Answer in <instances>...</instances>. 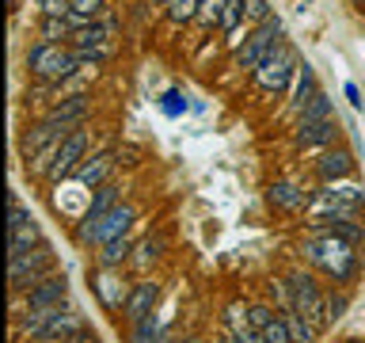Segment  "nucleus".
I'll return each instance as SVG.
<instances>
[{"instance_id": "nucleus-17", "label": "nucleus", "mask_w": 365, "mask_h": 343, "mask_svg": "<svg viewBox=\"0 0 365 343\" xmlns=\"http://www.w3.org/2000/svg\"><path fill=\"white\" fill-rule=\"evenodd\" d=\"M137 217H141V210H137L133 202H118L114 210L103 217L99 225V237H96V248L107 244V240H118V237H130V229L137 225Z\"/></svg>"}, {"instance_id": "nucleus-29", "label": "nucleus", "mask_w": 365, "mask_h": 343, "mask_svg": "<svg viewBox=\"0 0 365 343\" xmlns=\"http://www.w3.org/2000/svg\"><path fill=\"white\" fill-rule=\"evenodd\" d=\"M225 4H228V0H202V4H198V19H194V23H198L202 31H213V27H221Z\"/></svg>"}, {"instance_id": "nucleus-44", "label": "nucleus", "mask_w": 365, "mask_h": 343, "mask_svg": "<svg viewBox=\"0 0 365 343\" xmlns=\"http://www.w3.org/2000/svg\"><path fill=\"white\" fill-rule=\"evenodd\" d=\"M179 343H202L198 336H187V339H179Z\"/></svg>"}, {"instance_id": "nucleus-33", "label": "nucleus", "mask_w": 365, "mask_h": 343, "mask_svg": "<svg viewBox=\"0 0 365 343\" xmlns=\"http://www.w3.org/2000/svg\"><path fill=\"white\" fill-rule=\"evenodd\" d=\"M262 336H267V343H293V336H289V324H285V313L274 317L270 324L262 328Z\"/></svg>"}, {"instance_id": "nucleus-8", "label": "nucleus", "mask_w": 365, "mask_h": 343, "mask_svg": "<svg viewBox=\"0 0 365 343\" xmlns=\"http://www.w3.org/2000/svg\"><path fill=\"white\" fill-rule=\"evenodd\" d=\"M88 156H91V130H88V126H80L76 134H68L65 141L57 145V160H53V168L46 172V183L57 187L61 179H73L76 168L84 164Z\"/></svg>"}, {"instance_id": "nucleus-25", "label": "nucleus", "mask_w": 365, "mask_h": 343, "mask_svg": "<svg viewBox=\"0 0 365 343\" xmlns=\"http://www.w3.org/2000/svg\"><path fill=\"white\" fill-rule=\"evenodd\" d=\"M198 4L202 0H168L164 4V23L168 27H187L198 19Z\"/></svg>"}, {"instance_id": "nucleus-30", "label": "nucleus", "mask_w": 365, "mask_h": 343, "mask_svg": "<svg viewBox=\"0 0 365 343\" xmlns=\"http://www.w3.org/2000/svg\"><path fill=\"white\" fill-rule=\"evenodd\" d=\"M251 328V313H247V305L244 302H232L225 309V332H232V336H240V332H247Z\"/></svg>"}, {"instance_id": "nucleus-4", "label": "nucleus", "mask_w": 365, "mask_h": 343, "mask_svg": "<svg viewBox=\"0 0 365 343\" xmlns=\"http://www.w3.org/2000/svg\"><path fill=\"white\" fill-rule=\"evenodd\" d=\"M53 271H61L57 267L53 244H42V248L27 252V256L8 259V290H11V297H23L27 290H34V286H38L46 274H53Z\"/></svg>"}, {"instance_id": "nucleus-32", "label": "nucleus", "mask_w": 365, "mask_h": 343, "mask_svg": "<svg viewBox=\"0 0 365 343\" xmlns=\"http://www.w3.org/2000/svg\"><path fill=\"white\" fill-rule=\"evenodd\" d=\"M27 222H34L31 206H23L16 194H8V233H11V229H19V225H27Z\"/></svg>"}, {"instance_id": "nucleus-15", "label": "nucleus", "mask_w": 365, "mask_h": 343, "mask_svg": "<svg viewBox=\"0 0 365 343\" xmlns=\"http://www.w3.org/2000/svg\"><path fill=\"white\" fill-rule=\"evenodd\" d=\"M160 297H164V286H160L156 279H141V282H133L130 302H125V309H122V320H125V324H137V320L153 317L156 309H160Z\"/></svg>"}, {"instance_id": "nucleus-43", "label": "nucleus", "mask_w": 365, "mask_h": 343, "mask_svg": "<svg viewBox=\"0 0 365 343\" xmlns=\"http://www.w3.org/2000/svg\"><path fill=\"white\" fill-rule=\"evenodd\" d=\"M160 343H179L175 336H168V332H164V339H160Z\"/></svg>"}, {"instance_id": "nucleus-42", "label": "nucleus", "mask_w": 365, "mask_h": 343, "mask_svg": "<svg viewBox=\"0 0 365 343\" xmlns=\"http://www.w3.org/2000/svg\"><path fill=\"white\" fill-rule=\"evenodd\" d=\"M350 8L354 11H365V0H350Z\"/></svg>"}, {"instance_id": "nucleus-12", "label": "nucleus", "mask_w": 365, "mask_h": 343, "mask_svg": "<svg viewBox=\"0 0 365 343\" xmlns=\"http://www.w3.org/2000/svg\"><path fill=\"white\" fill-rule=\"evenodd\" d=\"M312 199H316V191L304 187V183H297V179H274L267 187V202L278 214H308Z\"/></svg>"}, {"instance_id": "nucleus-39", "label": "nucleus", "mask_w": 365, "mask_h": 343, "mask_svg": "<svg viewBox=\"0 0 365 343\" xmlns=\"http://www.w3.org/2000/svg\"><path fill=\"white\" fill-rule=\"evenodd\" d=\"M65 343H103V339H99V332H96V328H88V324H84L80 332H73V336H68Z\"/></svg>"}, {"instance_id": "nucleus-10", "label": "nucleus", "mask_w": 365, "mask_h": 343, "mask_svg": "<svg viewBox=\"0 0 365 343\" xmlns=\"http://www.w3.org/2000/svg\"><path fill=\"white\" fill-rule=\"evenodd\" d=\"M68 294H73L68 274H65V271H53V274H46V279L34 286V290L23 294V309H19V313H27V309H57V305H68ZM11 317H16V313H11Z\"/></svg>"}, {"instance_id": "nucleus-18", "label": "nucleus", "mask_w": 365, "mask_h": 343, "mask_svg": "<svg viewBox=\"0 0 365 343\" xmlns=\"http://www.w3.org/2000/svg\"><path fill=\"white\" fill-rule=\"evenodd\" d=\"M114 27H118V19L107 16L99 23H88V27H80L73 34V50H84V54H96V50H110V39H114Z\"/></svg>"}, {"instance_id": "nucleus-35", "label": "nucleus", "mask_w": 365, "mask_h": 343, "mask_svg": "<svg viewBox=\"0 0 365 343\" xmlns=\"http://www.w3.org/2000/svg\"><path fill=\"white\" fill-rule=\"evenodd\" d=\"M244 8H247V23H251V27H259V23H267L274 16L270 0H244Z\"/></svg>"}, {"instance_id": "nucleus-19", "label": "nucleus", "mask_w": 365, "mask_h": 343, "mask_svg": "<svg viewBox=\"0 0 365 343\" xmlns=\"http://www.w3.org/2000/svg\"><path fill=\"white\" fill-rule=\"evenodd\" d=\"M42 114H46V119H53V122H65V126H84V119L91 114V96H88V91L68 96L61 103H53V107H46Z\"/></svg>"}, {"instance_id": "nucleus-40", "label": "nucleus", "mask_w": 365, "mask_h": 343, "mask_svg": "<svg viewBox=\"0 0 365 343\" xmlns=\"http://www.w3.org/2000/svg\"><path fill=\"white\" fill-rule=\"evenodd\" d=\"M236 339H240V343H267V336H262L259 328H247V332H240Z\"/></svg>"}, {"instance_id": "nucleus-24", "label": "nucleus", "mask_w": 365, "mask_h": 343, "mask_svg": "<svg viewBox=\"0 0 365 343\" xmlns=\"http://www.w3.org/2000/svg\"><path fill=\"white\" fill-rule=\"evenodd\" d=\"M324 119H335V99H331L327 91H319V96L293 119V126H312V122H324Z\"/></svg>"}, {"instance_id": "nucleus-16", "label": "nucleus", "mask_w": 365, "mask_h": 343, "mask_svg": "<svg viewBox=\"0 0 365 343\" xmlns=\"http://www.w3.org/2000/svg\"><path fill=\"white\" fill-rule=\"evenodd\" d=\"M114 168H118V149H96V153L76 168L73 179L80 183V187H88V191H99L103 183H110Z\"/></svg>"}, {"instance_id": "nucleus-9", "label": "nucleus", "mask_w": 365, "mask_h": 343, "mask_svg": "<svg viewBox=\"0 0 365 343\" xmlns=\"http://www.w3.org/2000/svg\"><path fill=\"white\" fill-rule=\"evenodd\" d=\"M91 290H96L99 305L107 309L110 317H122L125 302H130L133 282L122 274V267H96V271H91Z\"/></svg>"}, {"instance_id": "nucleus-2", "label": "nucleus", "mask_w": 365, "mask_h": 343, "mask_svg": "<svg viewBox=\"0 0 365 343\" xmlns=\"http://www.w3.org/2000/svg\"><path fill=\"white\" fill-rule=\"evenodd\" d=\"M297 65H301V54H297V46L285 39L270 50V57L262 61L255 73H251V91L262 99H278L289 91L293 76H297Z\"/></svg>"}, {"instance_id": "nucleus-36", "label": "nucleus", "mask_w": 365, "mask_h": 343, "mask_svg": "<svg viewBox=\"0 0 365 343\" xmlns=\"http://www.w3.org/2000/svg\"><path fill=\"white\" fill-rule=\"evenodd\" d=\"M38 16L68 19V16H73V4H68V0H38Z\"/></svg>"}, {"instance_id": "nucleus-47", "label": "nucleus", "mask_w": 365, "mask_h": 343, "mask_svg": "<svg viewBox=\"0 0 365 343\" xmlns=\"http://www.w3.org/2000/svg\"><path fill=\"white\" fill-rule=\"evenodd\" d=\"M153 4H168V0H153Z\"/></svg>"}, {"instance_id": "nucleus-5", "label": "nucleus", "mask_w": 365, "mask_h": 343, "mask_svg": "<svg viewBox=\"0 0 365 343\" xmlns=\"http://www.w3.org/2000/svg\"><path fill=\"white\" fill-rule=\"evenodd\" d=\"M278 42H285V23H282V16H270L267 23H259V27L247 34V42L232 54V69H236V73H247V76H251V73H255V69L270 57V50H274Z\"/></svg>"}, {"instance_id": "nucleus-27", "label": "nucleus", "mask_w": 365, "mask_h": 343, "mask_svg": "<svg viewBox=\"0 0 365 343\" xmlns=\"http://www.w3.org/2000/svg\"><path fill=\"white\" fill-rule=\"evenodd\" d=\"M164 244H168V237L164 233H156V237H145L141 244H133L137 256L130 263H137V267H148V263H156L160 256H164Z\"/></svg>"}, {"instance_id": "nucleus-3", "label": "nucleus", "mask_w": 365, "mask_h": 343, "mask_svg": "<svg viewBox=\"0 0 365 343\" xmlns=\"http://www.w3.org/2000/svg\"><path fill=\"white\" fill-rule=\"evenodd\" d=\"M27 73L34 84H65L68 76L80 73L73 46H53V42H31L27 50Z\"/></svg>"}, {"instance_id": "nucleus-6", "label": "nucleus", "mask_w": 365, "mask_h": 343, "mask_svg": "<svg viewBox=\"0 0 365 343\" xmlns=\"http://www.w3.org/2000/svg\"><path fill=\"white\" fill-rule=\"evenodd\" d=\"M118 202H125L122 199V183H103L99 191H91V199H88V206H84V214L76 217V225H73V240L80 248H91L96 244V237H99V225H103V217H107Z\"/></svg>"}, {"instance_id": "nucleus-41", "label": "nucleus", "mask_w": 365, "mask_h": 343, "mask_svg": "<svg viewBox=\"0 0 365 343\" xmlns=\"http://www.w3.org/2000/svg\"><path fill=\"white\" fill-rule=\"evenodd\" d=\"M213 343H240L236 336H232V332H217V339Z\"/></svg>"}, {"instance_id": "nucleus-22", "label": "nucleus", "mask_w": 365, "mask_h": 343, "mask_svg": "<svg viewBox=\"0 0 365 343\" xmlns=\"http://www.w3.org/2000/svg\"><path fill=\"white\" fill-rule=\"evenodd\" d=\"M164 339V320L160 313L137 320V324H125V343H160Z\"/></svg>"}, {"instance_id": "nucleus-26", "label": "nucleus", "mask_w": 365, "mask_h": 343, "mask_svg": "<svg viewBox=\"0 0 365 343\" xmlns=\"http://www.w3.org/2000/svg\"><path fill=\"white\" fill-rule=\"evenodd\" d=\"M285 324H289V336H293V343H319V324H312L308 317H301V313H285Z\"/></svg>"}, {"instance_id": "nucleus-46", "label": "nucleus", "mask_w": 365, "mask_h": 343, "mask_svg": "<svg viewBox=\"0 0 365 343\" xmlns=\"http://www.w3.org/2000/svg\"><path fill=\"white\" fill-rule=\"evenodd\" d=\"M342 343H361V339H342Z\"/></svg>"}, {"instance_id": "nucleus-48", "label": "nucleus", "mask_w": 365, "mask_h": 343, "mask_svg": "<svg viewBox=\"0 0 365 343\" xmlns=\"http://www.w3.org/2000/svg\"><path fill=\"white\" fill-rule=\"evenodd\" d=\"M301 4H312V0H301Z\"/></svg>"}, {"instance_id": "nucleus-13", "label": "nucleus", "mask_w": 365, "mask_h": 343, "mask_svg": "<svg viewBox=\"0 0 365 343\" xmlns=\"http://www.w3.org/2000/svg\"><path fill=\"white\" fill-rule=\"evenodd\" d=\"M354 153L346 145H335V149H327V153H319L312 160V176L319 179V187H327V183H342V179H350L354 176Z\"/></svg>"}, {"instance_id": "nucleus-21", "label": "nucleus", "mask_w": 365, "mask_h": 343, "mask_svg": "<svg viewBox=\"0 0 365 343\" xmlns=\"http://www.w3.org/2000/svg\"><path fill=\"white\" fill-rule=\"evenodd\" d=\"M130 259H133V240L130 237L107 240V244H99V252H96V267H125Z\"/></svg>"}, {"instance_id": "nucleus-20", "label": "nucleus", "mask_w": 365, "mask_h": 343, "mask_svg": "<svg viewBox=\"0 0 365 343\" xmlns=\"http://www.w3.org/2000/svg\"><path fill=\"white\" fill-rule=\"evenodd\" d=\"M42 244H50L46 233H42V225L38 222H27V225H19V229H11V233H8V259L27 256V252L42 248Z\"/></svg>"}, {"instance_id": "nucleus-37", "label": "nucleus", "mask_w": 365, "mask_h": 343, "mask_svg": "<svg viewBox=\"0 0 365 343\" xmlns=\"http://www.w3.org/2000/svg\"><path fill=\"white\" fill-rule=\"evenodd\" d=\"M160 107H164L168 114H182L187 111V96H182L179 88H168L164 96H160Z\"/></svg>"}, {"instance_id": "nucleus-34", "label": "nucleus", "mask_w": 365, "mask_h": 343, "mask_svg": "<svg viewBox=\"0 0 365 343\" xmlns=\"http://www.w3.org/2000/svg\"><path fill=\"white\" fill-rule=\"evenodd\" d=\"M247 313H251V328H259V332H262L274 317L282 313V309H274V305H267V302H255V305H247Z\"/></svg>"}, {"instance_id": "nucleus-11", "label": "nucleus", "mask_w": 365, "mask_h": 343, "mask_svg": "<svg viewBox=\"0 0 365 343\" xmlns=\"http://www.w3.org/2000/svg\"><path fill=\"white\" fill-rule=\"evenodd\" d=\"M293 149H301V153H327V149L339 145L342 137V126L339 119H324V122H312V126H293Z\"/></svg>"}, {"instance_id": "nucleus-45", "label": "nucleus", "mask_w": 365, "mask_h": 343, "mask_svg": "<svg viewBox=\"0 0 365 343\" xmlns=\"http://www.w3.org/2000/svg\"><path fill=\"white\" fill-rule=\"evenodd\" d=\"M19 4H23V0H8V8H11V11H16Z\"/></svg>"}, {"instance_id": "nucleus-23", "label": "nucleus", "mask_w": 365, "mask_h": 343, "mask_svg": "<svg viewBox=\"0 0 365 343\" xmlns=\"http://www.w3.org/2000/svg\"><path fill=\"white\" fill-rule=\"evenodd\" d=\"M76 27L68 19H50V16H38V39L42 42H53V46H68L73 42Z\"/></svg>"}, {"instance_id": "nucleus-7", "label": "nucleus", "mask_w": 365, "mask_h": 343, "mask_svg": "<svg viewBox=\"0 0 365 343\" xmlns=\"http://www.w3.org/2000/svg\"><path fill=\"white\" fill-rule=\"evenodd\" d=\"M285 282H289V290H293V313H301V317L312 320V324L327 328V320H324L327 290H324V286H319L304 267H289V271H285Z\"/></svg>"}, {"instance_id": "nucleus-38", "label": "nucleus", "mask_w": 365, "mask_h": 343, "mask_svg": "<svg viewBox=\"0 0 365 343\" xmlns=\"http://www.w3.org/2000/svg\"><path fill=\"white\" fill-rule=\"evenodd\" d=\"M342 91H346V99H350V107L354 111H365V99H361V88L354 84V80H346V84H342Z\"/></svg>"}, {"instance_id": "nucleus-1", "label": "nucleus", "mask_w": 365, "mask_h": 343, "mask_svg": "<svg viewBox=\"0 0 365 343\" xmlns=\"http://www.w3.org/2000/svg\"><path fill=\"white\" fill-rule=\"evenodd\" d=\"M301 259L312 263L316 271H324L335 286L354 282V279H358V271H361L358 244L339 240V237H327V233H319V229H308V237L301 240Z\"/></svg>"}, {"instance_id": "nucleus-14", "label": "nucleus", "mask_w": 365, "mask_h": 343, "mask_svg": "<svg viewBox=\"0 0 365 343\" xmlns=\"http://www.w3.org/2000/svg\"><path fill=\"white\" fill-rule=\"evenodd\" d=\"M319 76H316V69H312V61H301L297 65V76H293V84H289V91H285V114L289 119H297L308 103H312L316 96H319Z\"/></svg>"}, {"instance_id": "nucleus-28", "label": "nucleus", "mask_w": 365, "mask_h": 343, "mask_svg": "<svg viewBox=\"0 0 365 343\" xmlns=\"http://www.w3.org/2000/svg\"><path fill=\"white\" fill-rule=\"evenodd\" d=\"M346 309H350V294L342 290V286H339V290H327V309H324L327 328H331V324H339V320L346 317Z\"/></svg>"}, {"instance_id": "nucleus-31", "label": "nucleus", "mask_w": 365, "mask_h": 343, "mask_svg": "<svg viewBox=\"0 0 365 343\" xmlns=\"http://www.w3.org/2000/svg\"><path fill=\"white\" fill-rule=\"evenodd\" d=\"M240 23H247V8H244V0H228V4H225V16H221V27H217V31H221L225 39H228V34H232V31L240 27Z\"/></svg>"}]
</instances>
